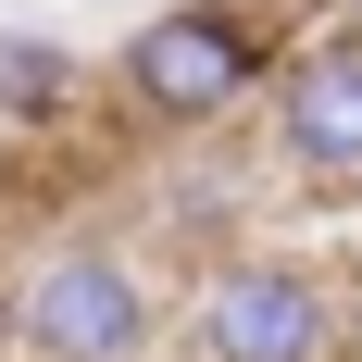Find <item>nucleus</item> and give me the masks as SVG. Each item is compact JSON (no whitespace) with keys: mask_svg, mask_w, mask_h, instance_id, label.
Instances as JSON below:
<instances>
[{"mask_svg":"<svg viewBox=\"0 0 362 362\" xmlns=\"http://www.w3.org/2000/svg\"><path fill=\"white\" fill-rule=\"evenodd\" d=\"M262 150L300 187H362V25L300 37L262 75Z\"/></svg>","mask_w":362,"mask_h":362,"instance_id":"nucleus-4","label":"nucleus"},{"mask_svg":"<svg viewBox=\"0 0 362 362\" xmlns=\"http://www.w3.org/2000/svg\"><path fill=\"white\" fill-rule=\"evenodd\" d=\"M337 362H362V288L337 300Z\"/></svg>","mask_w":362,"mask_h":362,"instance_id":"nucleus-6","label":"nucleus"},{"mask_svg":"<svg viewBox=\"0 0 362 362\" xmlns=\"http://www.w3.org/2000/svg\"><path fill=\"white\" fill-rule=\"evenodd\" d=\"M75 100H88V63H75L63 37L0 25V125H63Z\"/></svg>","mask_w":362,"mask_h":362,"instance_id":"nucleus-5","label":"nucleus"},{"mask_svg":"<svg viewBox=\"0 0 362 362\" xmlns=\"http://www.w3.org/2000/svg\"><path fill=\"white\" fill-rule=\"evenodd\" d=\"M0 362H13V350H0Z\"/></svg>","mask_w":362,"mask_h":362,"instance_id":"nucleus-7","label":"nucleus"},{"mask_svg":"<svg viewBox=\"0 0 362 362\" xmlns=\"http://www.w3.org/2000/svg\"><path fill=\"white\" fill-rule=\"evenodd\" d=\"M262 75H275V25L250 0H175V13H150L112 50V100L138 112L150 138H213Z\"/></svg>","mask_w":362,"mask_h":362,"instance_id":"nucleus-2","label":"nucleus"},{"mask_svg":"<svg viewBox=\"0 0 362 362\" xmlns=\"http://www.w3.org/2000/svg\"><path fill=\"white\" fill-rule=\"evenodd\" d=\"M337 275L300 250H225L213 275H187V300L163 313L175 362H337Z\"/></svg>","mask_w":362,"mask_h":362,"instance_id":"nucleus-3","label":"nucleus"},{"mask_svg":"<svg viewBox=\"0 0 362 362\" xmlns=\"http://www.w3.org/2000/svg\"><path fill=\"white\" fill-rule=\"evenodd\" d=\"M163 275L112 238H63L0 288V350L13 362H150L163 350Z\"/></svg>","mask_w":362,"mask_h":362,"instance_id":"nucleus-1","label":"nucleus"}]
</instances>
